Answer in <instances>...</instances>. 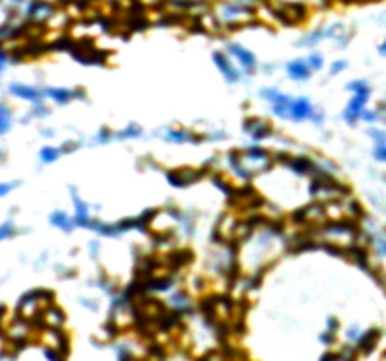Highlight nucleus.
Segmentation results:
<instances>
[{
  "mask_svg": "<svg viewBox=\"0 0 386 361\" xmlns=\"http://www.w3.org/2000/svg\"><path fill=\"white\" fill-rule=\"evenodd\" d=\"M213 64L217 66V70L220 72V75L224 77L226 83L230 85H238L245 81V72L241 70L240 66L236 64V60L224 51H215L213 53Z\"/></svg>",
  "mask_w": 386,
  "mask_h": 361,
  "instance_id": "nucleus-1",
  "label": "nucleus"
},
{
  "mask_svg": "<svg viewBox=\"0 0 386 361\" xmlns=\"http://www.w3.org/2000/svg\"><path fill=\"white\" fill-rule=\"evenodd\" d=\"M371 98V91L369 92H354L351 100L346 102L345 109H343V121L349 126H356L362 123V117L367 109V102Z\"/></svg>",
  "mask_w": 386,
  "mask_h": 361,
  "instance_id": "nucleus-2",
  "label": "nucleus"
},
{
  "mask_svg": "<svg viewBox=\"0 0 386 361\" xmlns=\"http://www.w3.org/2000/svg\"><path fill=\"white\" fill-rule=\"evenodd\" d=\"M160 138L172 145H200L207 141L206 134H198V132H192L183 126H168L162 130Z\"/></svg>",
  "mask_w": 386,
  "mask_h": 361,
  "instance_id": "nucleus-3",
  "label": "nucleus"
},
{
  "mask_svg": "<svg viewBox=\"0 0 386 361\" xmlns=\"http://www.w3.org/2000/svg\"><path fill=\"white\" fill-rule=\"evenodd\" d=\"M226 53L236 60V64L245 72L247 77H253L254 73L260 72V64H258L256 55H254L253 51H249L247 47L240 46V44H230V46L226 47Z\"/></svg>",
  "mask_w": 386,
  "mask_h": 361,
  "instance_id": "nucleus-4",
  "label": "nucleus"
},
{
  "mask_svg": "<svg viewBox=\"0 0 386 361\" xmlns=\"http://www.w3.org/2000/svg\"><path fill=\"white\" fill-rule=\"evenodd\" d=\"M243 132L249 136V139H251L253 143H262V141H266V139H272L273 134H275L272 123H269L267 118H262V117L245 118Z\"/></svg>",
  "mask_w": 386,
  "mask_h": 361,
  "instance_id": "nucleus-5",
  "label": "nucleus"
},
{
  "mask_svg": "<svg viewBox=\"0 0 386 361\" xmlns=\"http://www.w3.org/2000/svg\"><path fill=\"white\" fill-rule=\"evenodd\" d=\"M44 91H46V98L53 100L59 105H68L87 98V92L83 89H73V87H47Z\"/></svg>",
  "mask_w": 386,
  "mask_h": 361,
  "instance_id": "nucleus-6",
  "label": "nucleus"
},
{
  "mask_svg": "<svg viewBox=\"0 0 386 361\" xmlns=\"http://www.w3.org/2000/svg\"><path fill=\"white\" fill-rule=\"evenodd\" d=\"M319 105H315L307 96H294L290 102V123H311L315 111H317Z\"/></svg>",
  "mask_w": 386,
  "mask_h": 361,
  "instance_id": "nucleus-7",
  "label": "nucleus"
},
{
  "mask_svg": "<svg viewBox=\"0 0 386 361\" xmlns=\"http://www.w3.org/2000/svg\"><path fill=\"white\" fill-rule=\"evenodd\" d=\"M200 177L202 171L194 170V168H181V170H172L166 173L168 184L173 188H186V186L196 183Z\"/></svg>",
  "mask_w": 386,
  "mask_h": 361,
  "instance_id": "nucleus-8",
  "label": "nucleus"
},
{
  "mask_svg": "<svg viewBox=\"0 0 386 361\" xmlns=\"http://www.w3.org/2000/svg\"><path fill=\"white\" fill-rule=\"evenodd\" d=\"M286 79H290L294 83H305L313 77V70L307 64V59H294L285 64Z\"/></svg>",
  "mask_w": 386,
  "mask_h": 361,
  "instance_id": "nucleus-9",
  "label": "nucleus"
},
{
  "mask_svg": "<svg viewBox=\"0 0 386 361\" xmlns=\"http://www.w3.org/2000/svg\"><path fill=\"white\" fill-rule=\"evenodd\" d=\"M10 92L17 96V98H23V100H28V102H42V100L46 98V91L44 89H36V87H30V85H23V83H14V85H10Z\"/></svg>",
  "mask_w": 386,
  "mask_h": 361,
  "instance_id": "nucleus-10",
  "label": "nucleus"
},
{
  "mask_svg": "<svg viewBox=\"0 0 386 361\" xmlns=\"http://www.w3.org/2000/svg\"><path fill=\"white\" fill-rule=\"evenodd\" d=\"M380 339V331L379 329H367V331H364L362 333V337H360L358 341H356V348H358L360 355L364 354H371L373 350H375V346H377V342H379Z\"/></svg>",
  "mask_w": 386,
  "mask_h": 361,
  "instance_id": "nucleus-11",
  "label": "nucleus"
},
{
  "mask_svg": "<svg viewBox=\"0 0 386 361\" xmlns=\"http://www.w3.org/2000/svg\"><path fill=\"white\" fill-rule=\"evenodd\" d=\"M49 222H51V226L59 228V230L64 231V233H72V231L78 228L73 217H70L66 211H53L51 217H49Z\"/></svg>",
  "mask_w": 386,
  "mask_h": 361,
  "instance_id": "nucleus-12",
  "label": "nucleus"
},
{
  "mask_svg": "<svg viewBox=\"0 0 386 361\" xmlns=\"http://www.w3.org/2000/svg\"><path fill=\"white\" fill-rule=\"evenodd\" d=\"M143 136V128L136 123H130L121 130H115V141H132V139H140Z\"/></svg>",
  "mask_w": 386,
  "mask_h": 361,
  "instance_id": "nucleus-13",
  "label": "nucleus"
},
{
  "mask_svg": "<svg viewBox=\"0 0 386 361\" xmlns=\"http://www.w3.org/2000/svg\"><path fill=\"white\" fill-rule=\"evenodd\" d=\"M62 154H64V152H62L60 147H44L40 151V160L44 164H53Z\"/></svg>",
  "mask_w": 386,
  "mask_h": 361,
  "instance_id": "nucleus-14",
  "label": "nucleus"
},
{
  "mask_svg": "<svg viewBox=\"0 0 386 361\" xmlns=\"http://www.w3.org/2000/svg\"><path fill=\"white\" fill-rule=\"evenodd\" d=\"M12 128V109L0 104V136Z\"/></svg>",
  "mask_w": 386,
  "mask_h": 361,
  "instance_id": "nucleus-15",
  "label": "nucleus"
},
{
  "mask_svg": "<svg viewBox=\"0 0 386 361\" xmlns=\"http://www.w3.org/2000/svg\"><path fill=\"white\" fill-rule=\"evenodd\" d=\"M307 64L311 66V70H313L315 73H319L324 70L326 62H324V57H322L320 53H311V55L307 57Z\"/></svg>",
  "mask_w": 386,
  "mask_h": 361,
  "instance_id": "nucleus-16",
  "label": "nucleus"
},
{
  "mask_svg": "<svg viewBox=\"0 0 386 361\" xmlns=\"http://www.w3.org/2000/svg\"><path fill=\"white\" fill-rule=\"evenodd\" d=\"M349 68V62L346 60H333L332 64H330V68H328V73H330V77H337L339 73H343Z\"/></svg>",
  "mask_w": 386,
  "mask_h": 361,
  "instance_id": "nucleus-17",
  "label": "nucleus"
},
{
  "mask_svg": "<svg viewBox=\"0 0 386 361\" xmlns=\"http://www.w3.org/2000/svg\"><path fill=\"white\" fill-rule=\"evenodd\" d=\"M367 134L375 141V145H386V130H382V128H369Z\"/></svg>",
  "mask_w": 386,
  "mask_h": 361,
  "instance_id": "nucleus-18",
  "label": "nucleus"
},
{
  "mask_svg": "<svg viewBox=\"0 0 386 361\" xmlns=\"http://www.w3.org/2000/svg\"><path fill=\"white\" fill-rule=\"evenodd\" d=\"M15 235V226L12 222L0 224V241H6L10 237Z\"/></svg>",
  "mask_w": 386,
  "mask_h": 361,
  "instance_id": "nucleus-19",
  "label": "nucleus"
},
{
  "mask_svg": "<svg viewBox=\"0 0 386 361\" xmlns=\"http://www.w3.org/2000/svg\"><path fill=\"white\" fill-rule=\"evenodd\" d=\"M319 341L322 342V344H326V346H333V344L337 342V333L328 329V331H324V333L319 337Z\"/></svg>",
  "mask_w": 386,
  "mask_h": 361,
  "instance_id": "nucleus-20",
  "label": "nucleus"
},
{
  "mask_svg": "<svg viewBox=\"0 0 386 361\" xmlns=\"http://www.w3.org/2000/svg\"><path fill=\"white\" fill-rule=\"evenodd\" d=\"M373 158H375L377 162L386 164V145H375V149H373Z\"/></svg>",
  "mask_w": 386,
  "mask_h": 361,
  "instance_id": "nucleus-21",
  "label": "nucleus"
},
{
  "mask_svg": "<svg viewBox=\"0 0 386 361\" xmlns=\"http://www.w3.org/2000/svg\"><path fill=\"white\" fill-rule=\"evenodd\" d=\"M15 186H17L15 183H8V184L4 183V184H0V197L6 196V194H10V192H12V190L15 188Z\"/></svg>",
  "mask_w": 386,
  "mask_h": 361,
  "instance_id": "nucleus-22",
  "label": "nucleus"
},
{
  "mask_svg": "<svg viewBox=\"0 0 386 361\" xmlns=\"http://www.w3.org/2000/svg\"><path fill=\"white\" fill-rule=\"evenodd\" d=\"M320 361H339V355L337 352H326V354H322Z\"/></svg>",
  "mask_w": 386,
  "mask_h": 361,
  "instance_id": "nucleus-23",
  "label": "nucleus"
},
{
  "mask_svg": "<svg viewBox=\"0 0 386 361\" xmlns=\"http://www.w3.org/2000/svg\"><path fill=\"white\" fill-rule=\"evenodd\" d=\"M81 305L91 310H98V305L94 303V299H81Z\"/></svg>",
  "mask_w": 386,
  "mask_h": 361,
  "instance_id": "nucleus-24",
  "label": "nucleus"
},
{
  "mask_svg": "<svg viewBox=\"0 0 386 361\" xmlns=\"http://www.w3.org/2000/svg\"><path fill=\"white\" fill-rule=\"evenodd\" d=\"M379 55H382V57H386V39L382 42L379 46Z\"/></svg>",
  "mask_w": 386,
  "mask_h": 361,
  "instance_id": "nucleus-25",
  "label": "nucleus"
},
{
  "mask_svg": "<svg viewBox=\"0 0 386 361\" xmlns=\"http://www.w3.org/2000/svg\"><path fill=\"white\" fill-rule=\"evenodd\" d=\"M4 316H6V307L0 305V324H2V320H4Z\"/></svg>",
  "mask_w": 386,
  "mask_h": 361,
  "instance_id": "nucleus-26",
  "label": "nucleus"
},
{
  "mask_svg": "<svg viewBox=\"0 0 386 361\" xmlns=\"http://www.w3.org/2000/svg\"><path fill=\"white\" fill-rule=\"evenodd\" d=\"M53 361H64V355H57Z\"/></svg>",
  "mask_w": 386,
  "mask_h": 361,
  "instance_id": "nucleus-27",
  "label": "nucleus"
}]
</instances>
